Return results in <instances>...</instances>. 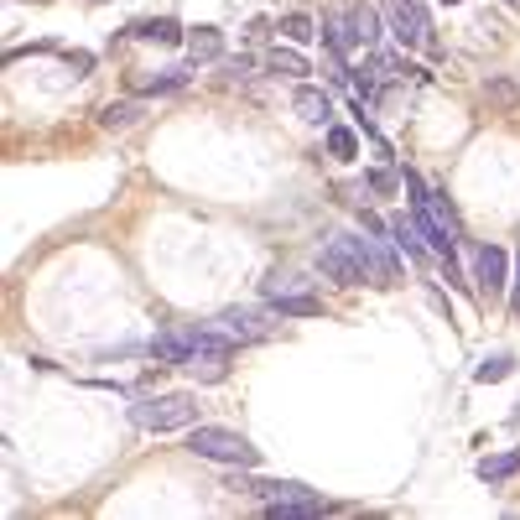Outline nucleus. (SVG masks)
Instances as JSON below:
<instances>
[{
	"mask_svg": "<svg viewBox=\"0 0 520 520\" xmlns=\"http://www.w3.org/2000/svg\"><path fill=\"white\" fill-rule=\"evenodd\" d=\"M136 427L146 432H193L198 427V395L187 391H172V395H151L141 406H130Z\"/></svg>",
	"mask_w": 520,
	"mask_h": 520,
	"instance_id": "1",
	"label": "nucleus"
},
{
	"mask_svg": "<svg viewBox=\"0 0 520 520\" xmlns=\"http://www.w3.org/2000/svg\"><path fill=\"white\" fill-rule=\"evenodd\" d=\"M187 453L213 458V463H229V468H255V463H260V448H255L250 437L229 432V427H193Z\"/></svg>",
	"mask_w": 520,
	"mask_h": 520,
	"instance_id": "2",
	"label": "nucleus"
},
{
	"mask_svg": "<svg viewBox=\"0 0 520 520\" xmlns=\"http://www.w3.org/2000/svg\"><path fill=\"white\" fill-rule=\"evenodd\" d=\"M317 270L338 281V287H359V281H370V270L359 260V245H354V234H333L328 245L317 250Z\"/></svg>",
	"mask_w": 520,
	"mask_h": 520,
	"instance_id": "3",
	"label": "nucleus"
},
{
	"mask_svg": "<svg viewBox=\"0 0 520 520\" xmlns=\"http://www.w3.org/2000/svg\"><path fill=\"white\" fill-rule=\"evenodd\" d=\"M385 11H391V32L401 47H421V52H432V16H427V5L421 0H385Z\"/></svg>",
	"mask_w": 520,
	"mask_h": 520,
	"instance_id": "4",
	"label": "nucleus"
},
{
	"mask_svg": "<svg viewBox=\"0 0 520 520\" xmlns=\"http://www.w3.org/2000/svg\"><path fill=\"white\" fill-rule=\"evenodd\" d=\"M474 281H478V297H499L510 287V260L499 245H478L474 250Z\"/></svg>",
	"mask_w": 520,
	"mask_h": 520,
	"instance_id": "5",
	"label": "nucleus"
},
{
	"mask_svg": "<svg viewBox=\"0 0 520 520\" xmlns=\"http://www.w3.org/2000/svg\"><path fill=\"white\" fill-rule=\"evenodd\" d=\"M323 42H328V52H338V58H354L364 47L359 26H354V5H333L328 16H323Z\"/></svg>",
	"mask_w": 520,
	"mask_h": 520,
	"instance_id": "6",
	"label": "nucleus"
},
{
	"mask_svg": "<svg viewBox=\"0 0 520 520\" xmlns=\"http://www.w3.org/2000/svg\"><path fill=\"white\" fill-rule=\"evenodd\" d=\"M354 245H359V260H364V270H370L374 287H391L395 276H401V266H395V255L385 250L380 234H370V240H359V234H354Z\"/></svg>",
	"mask_w": 520,
	"mask_h": 520,
	"instance_id": "7",
	"label": "nucleus"
},
{
	"mask_svg": "<svg viewBox=\"0 0 520 520\" xmlns=\"http://www.w3.org/2000/svg\"><path fill=\"white\" fill-rule=\"evenodd\" d=\"M213 328L229 333L234 344H255V338H266V323H260V312H250V307H224L219 317H213Z\"/></svg>",
	"mask_w": 520,
	"mask_h": 520,
	"instance_id": "8",
	"label": "nucleus"
},
{
	"mask_svg": "<svg viewBox=\"0 0 520 520\" xmlns=\"http://www.w3.org/2000/svg\"><path fill=\"white\" fill-rule=\"evenodd\" d=\"M291 109H297L307 125H328L333 120V94H328V89H317V83H297Z\"/></svg>",
	"mask_w": 520,
	"mask_h": 520,
	"instance_id": "9",
	"label": "nucleus"
},
{
	"mask_svg": "<svg viewBox=\"0 0 520 520\" xmlns=\"http://www.w3.org/2000/svg\"><path fill=\"white\" fill-rule=\"evenodd\" d=\"M266 515H270V520H312V515H328V499L317 495V489H302V495L266 505Z\"/></svg>",
	"mask_w": 520,
	"mask_h": 520,
	"instance_id": "10",
	"label": "nucleus"
},
{
	"mask_svg": "<svg viewBox=\"0 0 520 520\" xmlns=\"http://www.w3.org/2000/svg\"><path fill=\"white\" fill-rule=\"evenodd\" d=\"M187 58H193V62H219V58H224V32H219V26H198V32H187Z\"/></svg>",
	"mask_w": 520,
	"mask_h": 520,
	"instance_id": "11",
	"label": "nucleus"
},
{
	"mask_svg": "<svg viewBox=\"0 0 520 520\" xmlns=\"http://www.w3.org/2000/svg\"><path fill=\"white\" fill-rule=\"evenodd\" d=\"M136 94H177L187 89V68H162V73H141V79H130Z\"/></svg>",
	"mask_w": 520,
	"mask_h": 520,
	"instance_id": "12",
	"label": "nucleus"
},
{
	"mask_svg": "<svg viewBox=\"0 0 520 520\" xmlns=\"http://www.w3.org/2000/svg\"><path fill=\"white\" fill-rule=\"evenodd\" d=\"M136 37H141V42H162V47H177V42H187V37H183V26H177L172 16L141 21V26H136Z\"/></svg>",
	"mask_w": 520,
	"mask_h": 520,
	"instance_id": "13",
	"label": "nucleus"
},
{
	"mask_svg": "<svg viewBox=\"0 0 520 520\" xmlns=\"http://www.w3.org/2000/svg\"><path fill=\"white\" fill-rule=\"evenodd\" d=\"M141 115H146L141 99H120V104H104V109H99V125H104V130H125V125H136Z\"/></svg>",
	"mask_w": 520,
	"mask_h": 520,
	"instance_id": "14",
	"label": "nucleus"
},
{
	"mask_svg": "<svg viewBox=\"0 0 520 520\" xmlns=\"http://www.w3.org/2000/svg\"><path fill=\"white\" fill-rule=\"evenodd\" d=\"M510 474H520V448L515 453H495V458L478 463V478H484V484H505Z\"/></svg>",
	"mask_w": 520,
	"mask_h": 520,
	"instance_id": "15",
	"label": "nucleus"
},
{
	"mask_svg": "<svg viewBox=\"0 0 520 520\" xmlns=\"http://www.w3.org/2000/svg\"><path fill=\"white\" fill-rule=\"evenodd\" d=\"M266 68H270V73H281V79H302V73H312L307 58H302L297 47H276V52L266 58Z\"/></svg>",
	"mask_w": 520,
	"mask_h": 520,
	"instance_id": "16",
	"label": "nucleus"
},
{
	"mask_svg": "<svg viewBox=\"0 0 520 520\" xmlns=\"http://www.w3.org/2000/svg\"><path fill=\"white\" fill-rule=\"evenodd\" d=\"M270 307L281 312V317H323V302L307 297V291H297V297H276Z\"/></svg>",
	"mask_w": 520,
	"mask_h": 520,
	"instance_id": "17",
	"label": "nucleus"
},
{
	"mask_svg": "<svg viewBox=\"0 0 520 520\" xmlns=\"http://www.w3.org/2000/svg\"><path fill=\"white\" fill-rule=\"evenodd\" d=\"M349 5H354V26H359L364 52H374V42H380V16H374V5H364V0H349Z\"/></svg>",
	"mask_w": 520,
	"mask_h": 520,
	"instance_id": "18",
	"label": "nucleus"
},
{
	"mask_svg": "<svg viewBox=\"0 0 520 520\" xmlns=\"http://www.w3.org/2000/svg\"><path fill=\"white\" fill-rule=\"evenodd\" d=\"M328 156L333 162H354V156H359V136L344 130V125H333L328 130Z\"/></svg>",
	"mask_w": 520,
	"mask_h": 520,
	"instance_id": "19",
	"label": "nucleus"
},
{
	"mask_svg": "<svg viewBox=\"0 0 520 520\" xmlns=\"http://www.w3.org/2000/svg\"><path fill=\"white\" fill-rule=\"evenodd\" d=\"M281 37L302 47V42L317 37V26H312V16H302V11H287V16H281Z\"/></svg>",
	"mask_w": 520,
	"mask_h": 520,
	"instance_id": "20",
	"label": "nucleus"
},
{
	"mask_svg": "<svg viewBox=\"0 0 520 520\" xmlns=\"http://www.w3.org/2000/svg\"><path fill=\"white\" fill-rule=\"evenodd\" d=\"M510 370H515V359H510V354H489V359L474 370V380H478V385H495V380H505Z\"/></svg>",
	"mask_w": 520,
	"mask_h": 520,
	"instance_id": "21",
	"label": "nucleus"
},
{
	"mask_svg": "<svg viewBox=\"0 0 520 520\" xmlns=\"http://www.w3.org/2000/svg\"><path fill=\"white\" fill-rule=\"evenodd\" d=\"M484 94H489V104H499V109H515L520 104V89L510 79H489L484 83Z\"/></svg>",
	"mask_w": 520,
	"mask_h": 520,
	"instance_id": "22",
	"label": "nucleus"
},
{
	"mask_svg": "<svg viewBox=\"0 0 520 520\" xmlns=\"http://www.w3.org/2000/svg\"><path fill=\"white\" fill-rule=\"evenodd\" d=\"M302 287H307V281H297V276H281V270H276L260 291H266V302H276V297H297Z\"/></svg>",
	"mask_w": 520,
	"mask_h": 520,
	"instance_id": "23",
	"label": "nucleus"
},
{
	"mask_svg": "<svg viewBox=\"0 0 520 520\" xmlns=\"http://www.w3.org/2000/svg\"><path fill=\"white\" fill-rule=\"evenodd\" d=\"M401 187V172L395 166H374L370 172V193H395Z\"/></svg>",
	"mask_w": 520,
	"mask_h": 520,
	"instance_id": "24",
	"label": "nucleus"
},
{
	"mask_svg": "<svg viewBox=\"0 0 520 520\" xmlns=\"http://www.w3.org/2000/svg\"><path fill=\"white\" fill-rule=\"evenodd\" d=\"M68 68H73V79H83L94 68V52H68Z\"/></svg>",
	"mask_w": 520,
	"mask_h": 520,
	"instance_id": "25",
	"label": "nucleus"
},
{
	"mask_svg": "<svg viewBox=\"0 0 520 520\" xmlns=\"http://www.w3.org/2000/svg\"><path fill=\"white\" fill-rule=\"evenodd\" d=\"M224 73H229V79H240V73H250V58H224Z\"/></svg>",
	"mask_w": 520,
	"mask_h": 520,
	"instance_id": "26",
	"label": "nucleus"
},
{
	"mask_svg": "<svg viewBox=\"0 0 520 520\" xmlns=\"http://www.w3.org/2000/svg\"><path fill=\"white\" fill-rule=\"evenodd\" d=\"M510 312L520 317V255H515V297H510Z\"/></svg>",
	"mask_w": 520,
	"mask_h": 520,
	"instance_id": "27",
	"label": "nucleus"
},
{
	"mask_svg": "<svg viewBox=\"0 0 520 520\" xmlns=\"http://www.w3.org/2000/svg\"><path fill=\"white\" fill-rule=\"evenodd\" d=\"M448 5H463V0H448Z\"/></svg>",
	"mask_w": 520,
	"mask_h": 520,
	"instance_id": "28",
	"label": "nucleus"
}]
</instances>
